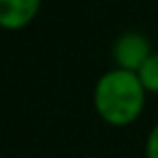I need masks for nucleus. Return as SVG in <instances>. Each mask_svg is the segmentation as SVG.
I'll use <instances>...</instances> for the list:
<instances>
[{
	"label": "nucleus",
	"instance_id": "nucleus-5",
	"mask_svg": "<svg viewBox=\"0 0 158 158\" xmlns=\"http://www.w3.org/2000/svg\"><path fill=\"white\" fill-rule=\"evenodd\" d=\"M145 154H147V158H158V123L152 128V132H149V136H147Z\"/></svg>",
	"mask_w": 158,
	"mask_h": 158
},
{
	"label": "nucleus",
	"instance_id": "nucleus-2",
	"mask_svg": "<svg viewBox=\"0 0 158 158\" xmlns=\"http://www.w3.org/2000/svg\"><path fill=\"white\" fill-rule=\"evenodd\" d=\"M154 52L149 39L141 33H126L113 46V59L117 63V69H126L134 74H139V69L145 65V61Z\"/></svg>",
	"mask_w": 158,
	"mask_h": 158
},
{
	"label": "nucleus",
	"instance_id": "nucleus-1",
	"mask_svg": "<svg viewBox=\"0 0 158 158\" xmlns=\"http://www.w3.org/2000/svg\"><path fill=\"white\" fill-rule=\"evenodd\" d=\"M93 104L98 115L110 126H128L139 119L145 104V87L139 74L126 69L106 72L93 91Z\"/></svg>",
	"mask_w": 158,
	"mask_h": 158
},
{
	"label": "nucleus",
	"instance_id": "nucleus-3",
	"mask_svg": "<svg viewBox=\"0 0 158 158\" xmlns=\"http://www.w3.org/2000/svg\"><path fill=\"white\" fill-rule=\"evenodd\" d=\"M41 7V0H0V24L5 28H24Z\"/></svg>",
	"mask_w": 158,
	"mask_h": 158
},
{
	"label": "nucleus",
	"instance_id": "nucleus-4",
	"mask_svg": "<svg viewBox=\"0 0 158 158\" xmlns=\"http://www.w3.org/2000/svg\"><path fill=\"white\" fill-rule=\"evenodd\" d=\"M139 80L145 87V91L158 93V52H154L145 61V65L139 69Z\"/></svg>",
	"mask_w": 158,
	"mask_h": 158
}]
</instances>
